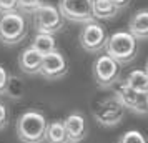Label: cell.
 I'll return each instance as SVG.
<instances>
[{
    "mask_svg": "<svg viewBox=\"0 0 148 143\" xmlns=\"http://www.w3.org/2000/svg\"><path fill=\"white\" fill-rule=\"evenodd\" d=\"M45 143H68L67 140V131L63 127V120H52L47 123L45 130Z\"/></svg>",
    "mask_w": 148,
    "mask_h": 143,
    "instance_id": "cell-15",
    "label": "cell"
},
{
    "mask_svg": "<svg viewBox=\"0 0 148 143\" xmlns=\"http://www.w3.org/2000/svg\"><path fill=\"white\" fill-rule=\"evenodd\" d=\"M93 0H58V10L65 20L72 23H87L95 20L92 14Z\"/></svg>",
    "mask_w": 148,
    "mask_h": 143,
    "instance_id": "cell-9",
    "label": "cell"
},
{
    "mask_svg": "<svg viewBox=\"0 0 148 143\" xmlns=\"http://www.w3.org/2000/svg\"><path fill=\"white\" fill-rule=\"evenodd\" d=\"M18 0H0V14H10L17 10Z\"/></svg>",
    "mask_w": 148,
    "mask_h": 143,
    "instance_id": "cell-22",
    "label": "cell"
},
{
    "mask_svg": "<svg viewBox=\"0 0 148 143\" xmlns=\"http://www.w3.org/2000/svg\"><path fill=\"white\" fill-rule=\"evenodd\" d=\"M128 32L136 40H148V8L136 10L128 22Z\"/></svg>",
    "mask_w": 148,
    "mask_h": 143,
    "instance_id": "cell-13",
    "label": "cell"
},
{
    "mask_svg": "<svg viewBox=\"0 0 148 143\" xmlns=\"http://www.w3.org/2000/svg\"><path fill=\"white\" fill-rule=\"evenodd\" d=\"M30 47H34L37 52H40L42 55L50 53L52 50L57 48V43H55V37L52 34H40L37 32L34 37V40L30 43Z\"/></svg>",
    "mask_w": 148,
    "mask_h": 143,
    "instance_id": "cell-17",
    "label": "cell"
},
{
    "mask_svg": "<svg viewBox=\"0 0 148 143\" xmlns=\"http://www.w3.org/2000/svg\"><path fill=\"white\" fill-rule=\"evenodd\" d=\"M67 73H68V63H67L65 55L62 52H58L55 48L50 53L43 55L38 75H42L48 82H57V80H62Z\"/></svg>",
    "mask_w": 148,
    "mask_h": 143,
    "instance_id": "cell-10",
    "label": "cell"
},
{
    "mask_svg": "<svg viewBox=\"0 0 148 143\" xmlns=\"http://www.w3.org/2000/svg\"><path fill=\"white\" fill-rule=\"evenodd\" d=\"M8 125V108L0 102V131L5 130Z\"/></svg>",
    "mask_w": 148,
    "mask_h": 143,
    "instance_id": "cell-23",
    "label": "cell"
},
{
    "mask_svg": "<svg viewBox=\"0 0 148 143\" xmlns=\"http://www.w3.org/2000/svg\"><path fill=\"white\" fill-rule=\"evenodd\" d=\"M93 80L100 88H112L113 83L120 80L121 75V65L118 62H115L112 57H108L107 53L97 57V60L93 62Z\"/></svg>",
    "mask_w": 148,
    "mask_h": 143,
    "instance_id": "cell-6",
    "label": "cell"
},
{
    "mask_svg": "<svg viewBox=\"0 0 148 143\" xmlns=\"http://www.w3.org/2000/svg\"><path fill=\"white\" fill-rule=\"evenodd\" d=\"M103 50L120 65H128L138 55V40L130 32H115L107 37Z\"/></svg>",
    "mask_w": 148,
    "mask_h": 143,
    "instance_id": "cell-2",
    "label": "cell"
},
{
    "mask_svg": "<svg viewBox=\"0 0 148 143\" xmlns=\"http://www.w3.org/2000/svg\"><path fill=\"white\" fill-rule=\"evenodd\" d=\"M125 83L140 93H148V73L145 70H132L125 77Z\"/></svg>",
    "mask_w": 148,
    "mask_h": 143,
    "instance_id": "cell-16",
    "label": "cell"
},
{
    "mask_svg": "<svg viewBox=\"0 0 148 143\" xmlns=\"http://www.w3.org/2000/svg\"><path fill=\"white\" fill-rule=\"evenodd\" d=\"M28 34L27 17L18 10L10 14H0V43L14 47L25 40Z\"/></svg>",
    "mask_w": 148,
    "mask_h": 143,
    "instance_id": "cell-3",
    "label": "cell"
},
{
    "mask_svg": "<svg viewBox=\"0 0 148 143\" xmlns=\"http://www.w3.org/2000/svg\"><path fill=\"white\" fill-rule=\"evenodd\" d=\"M145 72L148 73V62H147V67H145Z\"/></svg>",
    "mask_w": 148,
    "mask_h": 143,
    "instance_id": "cell-25",
    "label": "cell"
},
{
    "mask_svg": "<svg viewBox=\"0 0 148 143\" xmlns=\"http://www.w3.org/2000/svg\"><path fill=\"white\" fill-rule=\"evenodd\" d=\"M113 96L121 103V107L125 110H130L136 115H147L148 113V105H147V93H140L136 90L130 88L125 80H118L113 83Z\"/></svg>",
    "mask_w": 148,
    "mask_h": 143,
    "instance_id": "cell-5",
    "label": "cell"
},
{
    "mask_svg": "<svg viewBox=\"0 0 148 143\" xmlns=\"http://www.w3.org/2000/svg\"><path fill=\"white\" fill-rule=\"evenodd\" d=\"M107 30L105 27L98 23V22H87L83 28L80 32V47L87 52V53H100L103 47H105V42H107Z\"/></svg>",
    "mask_w": 148,
    "mask_h": 143,
    "instance_id": "cell-8",
    "label": "cell"
},
{
    "mask_svg": "<svg viewBox=\"0 0 148 143\" xmlns=\"http://www.w3.org/2000/svg\"><path fill=\"white\" fill-rule=\"evenodd\" d=\"M43 3V0H18L17 2V10L23 15H32Z\"/></svg>",
    "mask_w": 148,
    "mask_h": 143,
    "instance_id": "cell-20",
    "label": "cell"
},
{
    "mask_svg": "<svg viewBox=\"0 0 148 143\" xmlns=\"http://www.w3.org/2000/svg\"><path fill=\"white\" fill-rule=\"evenodd\" d=\"M118 8L110 0H93L92 2V14L97 20H112L118 15Z\"/></svg>",
    "mask_w": 148,
    "mask_h": 143,
    "instance_id": "cell-14",
    "label": "cell"
},
{
    "mask_svg": "<svg viewBox=\"0 0 148 143\" xmlns=\"http://www.w3.org/2000/svg\"><path fill=\"white\" fill-rule=\"evenodd\" d=\"M47 118L38 110H27L17 118L15 131L22 143H43Z\"/></svg>",
    "mask_w": 148,
    "mask_h": 143,
    "instance_id": "cell-1",
    "label": "cell"
},
{
    "mask_svg": "<svg viewBox=\"0 0 148 143\" xmlns=\"http://www.w3.org/2000/svg\"><path fill=\"white\" fill-rule=\"evenodd\" d=\"M147 105H148V93H147Z\"/></svg>",
    "mask_w": 148,
    "mask_h": 143,
    "instance_id": "cell-26",
    "label": "cell"
},
{
    "mask_svg": "<svg viewBox=\"0 0 148 143\" xmlns=\"http://www.w3.org/2000/svg\"><path fill=\"white\" fill-rule=\"evenodd\" d=\"M8 80H10V73L7 72V68L3 65H0V96L7 93Z\"/></svg>",
    "mask_w": 148,
    "mask_h": 143,
    "instance_id": "cell-21",
    "label": "cell"
},
{
    "mask_svg": "<svg viewBox=\"0 0 148 143\" xmlns=\"http://www.w3.org/2000/svg\"><path fill=\"white\" fill-rule=\"evenodd\" d=\"M112 3H113L115 7L118 8V10H123V8L128 7V3H130V0H110Z\"/></svg>",
    "mask_w": 148,
    "mask_h": 143,
    "instance_id": "cell-24",
    "label": "cell"
},
{
    "mask_svg": "<svg viewBox=\"0 0 148 143\" xmlns=\"http://www.w3.org/2000/svg\"><path fill=\"white\" fill-rule=\"evenodd\" d=\"M123 116H125V108L115 96H107L93 107V118L98 125L105 128L120 125Z\"/></svg>",
    "mask_w": 148,
    "mask_h": 143,
    "instance_id": "cell-7",
    "label": "cell"
},
{
    "mask_svg": "<svg viewBox=\"0 0 148 143\" xmlns=\"http://www.w3.org/2000/svg\"><path fill=\"white\" fill-rule=\"evenodd\" d=\"M118 143H148V140L138 130H128L118 138Z\"/></svg>",
    "mask_w": 148,
    "mask_h": 143,
    "instance_id": "cell-19",
    "label": "cell"
},
{
    "mask_svg": "<svg viewBox=\"0 0 148 143\" xmlns=\"http://www.w3.org/2000/svg\"><path fill=\"white\" fill-rule=\"evenodd\" d=\"M23 92H25V88H23L22 80L10 75L8 87H7V93H5V95H8L10 98H22V96H23Z\"/></svg>",
    "mask_w": 148,
    "mask_h": 143,
    "instance_id": "cell-18",
    "label": "cell"
},
{
    "mask_svg": "<svg viewBox=\"0 0 148 143\" xmlns=\"http://www.w3.org/2000/svg\"><path fill=\"white\" fill-rule=\"evenodd\" d=\"M42 58H43V55L40 52H37L34 47H27L18 53L17 63L25 75H38L42 67Z\"/></svg>",
    "mask_w": 148,
    "mask_h": 143,
    "instance_id": "cell-12",
    "label": "cell"
},
{
    "mask_svg": "<svg viewBox=\"0 0 148 143\" xmlns=\"http://www.w3.org/2000/svg\"><path fill=\"white\" fill-rule=\"evenodd\" d=\"M63 127L67 131L68 143H80L87 136V122L80 112H72L65 116Z\"/></svg>",
    "mask_w": 148,
    "mask_h": 143,
    "instance_id": "cell-11",
    "label": "cell"
},
{
    "mask_svg": "<svg viewBox=\"0 0 148 143\" xmlns=\"http://www.w3.org/2000/svg\"><path fill=\"white\" fill-rule=\"evenodd\" d=\"M32 23H34V28L37 32L55 35L63 30L65 18L62 17L60 10L55 5L42 3L40 7L32 14Z\"/></svg>",
    "mask_w": 148,
    "mask_h": 143,
    "instance_id": "cell-4",
    "label": "cell"
}]
</instances>
